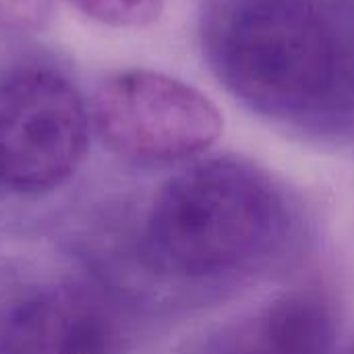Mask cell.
<instances>
[{"label":"cell","mask_w":354,"mask_h":354,"mask_svg":"<svg viewBox=\"0 0 354 354\" xmlns=\"http://www.w3.org/2000/svg\"><path fill=\"white\" fill-rule=\"evenodd\" d=\"M207 52L251 108L292 122L354 112V15L313 0H247L212 19Z\"/></svg>","instance_id":"2"},{"label":"cell","mask_w":354,"mask_h":354,"mask_svg":"<svg viewBox=\"0 0 354 354\" xmlns=\"http://www.w3.org/2000/svg\"><path fill=\"white\" fill-rule=\"evenodd\" d=\"M48 12V0H0V17L12 23L35 25Z\"/></svg>","instance_id":"8"},{"label":"cell","mask_w":354,"mask_h":354,"mask_svg":"<svg viewBox=\"0 0 354 354\" xmlns=\"http://www.w3.org/2000/svg\"><path fill=\"white\" fill-rule=\"evenodd\" d=\"M336 336L338 317L330 299L297 290L230 326L212 354H332Z\"/></svg>","instance_id":"6"},{"label":"cell","mask_w":354,"mask_h":354,"mask_svg":"<svg viewBox=\"0 0 354 354\" xmlns=\"http://www.w3.org/2000/svg\"><path fill=\"white\" fill-rule=\"evenodd\" d=\"M342 354H354V342L353 344H351V346H348V348H346V351H344V353Z\"/></svg>","instance_id":"9"},{"label":"cell","mask_w":354,"mask_h":354,"mask_svg":"<svg viewBox=\"0 0 354 354\" xmlns=\"http://www.w3.org/2000/svg\"><path fill=\"white\" fill-rule=\"evenodd\" d=\"M95 23L116 29H139L156 23L166 0H66Z\"/></svg>","instance_id":"7"},{"label":"cell","mask_w":354,"mask_h":354,"mask_svg":"<svg viewBox=\"0 0 354 354\" xmlns=\"http://www.w3.org/2000/svg\"><path fill=\"white\" fill-rule=\"evenodd\" d=\"M297 214L263 170L216 158L168 178L151 197L141 261L178 282H222L280 261L295 247Z\"/></svg>","instance_id":"1"},{"label":"cell","mask_w":354,"mask_h":354,"mask_svg":"<svg viewBox=\"0 0 354 354\" xmlns=\"http://www.w3.org/2000/svg\"><path fill=\"white\" fill-rule=\"evenodd\" d=\"M89 118L110 151L135 162L201 156L224 131L222 112L203 91L149 68H127L104 79Z\"/></svg>","instance_id":"3"},{"label":"cell","mask_w":354,"mask_h":354,"mask_svg":"<svg viewBox=\"0 0 354 354\" xmlns=\"http://www.w3.org/2000/svg\"><path fill=\"white\" fill-rule=\"evenodd\" d=\"M91 118L75 85L44 66L0 79V185L23 195L64 185L85 160Z\"/></svg>","instance_id":"4"},{"label":"cell","mask_w":354,"mask_h":354,"mask_svg":"<svg viewBox=\"0 0 354 354\" xmlns=\"http://www.w3.org/2000/svg\"><path fill=\"white\" fill-rule=\"evenodd\" d=\"M118 330L87 290L56 286L15 307L0 332V354H116Z\"/></svg>","instance_id":"5"}]
</instances>
